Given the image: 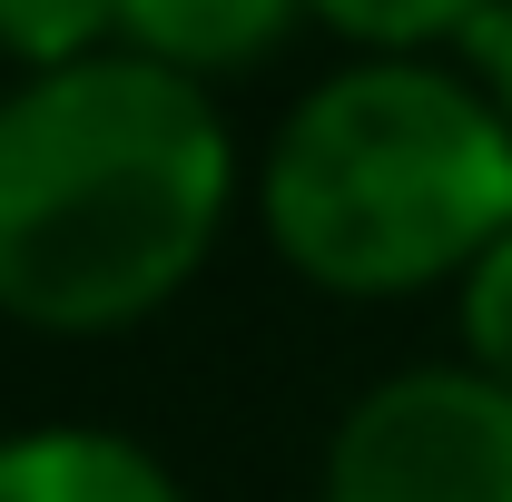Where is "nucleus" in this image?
Masks as SVG:
<instances>
[{
	"label": "nucleus",
	"mask_w": 512,
	"mask_h": 502,
	"mask_svg": "<svg viewBox=\"0 0 512 502\" xmlns=\"http://www.w3.org/2000/svg\"><path fill=\"white\" fill-rule=\"evenodd\" d=\"M237 197V138L178 69L99 50L0 99V315L119 335L188 296Z\"/></svg>",
	"instance_id": "1"
},
{
	"label": "nucleus",
	"mask_w": 512,
	"mask_h": 502,
	"mask_svg": "<svg viewBox=\"0 0 512 502\" xmlns=\"http://www.w3.org/2000/svg\"><path fill=\"white\" fill-rule=\"evenodd\" d=\"M256 227L325 296L453 286L512 227V128L473 69L365 50L276 119Z\"/></svg>",
	"instance_id": "2"
},
{
	"label": "nucleus",
	"mask_w": 512,
	"mask_h": 502,
	"mask_svg": "<svg viewBox=\"0 0 512 502\" xmlns=\"http://www.w3.org/2000/svg\"><path fill=\"white\" fill-rule=\"evenodd\" d=\"M325 502H512V394L473 365H404L345 404Z\"/></svg>",
	"instance_id": "3"
},
{
	"label": "nucleus",
	"mask_w": 512,
	"mask_h": 502,
	"mask_svg": "<svg viewBox=\"0 0 512 502\" xmlns=\"http://www.w3.org/2000/svg\"><path fill=\"white\" fill-rule=\"evenodd\" d=\"M0 502H188V493L138 434L20 424V434H0Z\"/></svg>",
	"instance_id": "4"
},
{
	"label": "nucleus",
	"mask_w": 512,
	"mask_h": 502,
	"mask_svg": "<svg viewBox=\"0 0 512 502\" xmlns=\"http://www.w3.org/2000/svg\"><path fill=\"white\" fill-rule=\"evenodd\" d=\"M306 0H119V50L178 69V79H237L296 40Z\"/></svg>",
	"instance_id": "5"
},
{
	"label": "nucleus",
	"mask_w": 512,
	"mask_h": 502,
	"mask_svg": "<svg viewBox=\"0 0 512 502\" xmlns=\"http://www.w3.org/2000/svg\"><path fill=\"white\" fill-rule=\"evenodd\" d=\"M503 10V0H306V20H325L335 40L355 50H384V60H434V50H463V30Z\"/></svg>",
	"instance_id": "6"
},
{
	"label": "nucleus",
	"mask_w": 512,
	"mask_h": 502,
	"mask_svg": "<svg viewBox=\"0 0 512 502\" xmlns=\"http://www.w3.org/2000/svg\"><path fill=\"white\" fill-rule=\"evenodd\" d=\"M0 50L30 69H69L119 50V0H0Z\"/></svg>",
	"instance_id": "7"
},
{
	"label": "nucleus",
	"mask_w": 512,
	"mask_h": 502,
	"mask_svg": "<svg viewBox=\"0 0 512 502\" xmlns=\"http://www.w3.org/2000/svg\"><path fill=\"white\" fill-rule=\"evenodd\" d=\"M453 325H463V365L512 394V227L453 276Z\"/></svg>",
	"instance_id": "8"
},
{
	"label": "nucleus",
	"mask_w": 512,
	"mask_h": 502,
	"mask_svg": "<svg viewBox=\"0 0 512 502\" xmlns=\"http://www.w3.org/2000/svg\"><path fill=\"white\" fill-rule=\"evenodd\" d=\"M463 60H473V89L493 99V119L512 128V0H503V10H483V20L463 30Z\"/></svg>",
	"instance_id": "9"
}]
</instances>
